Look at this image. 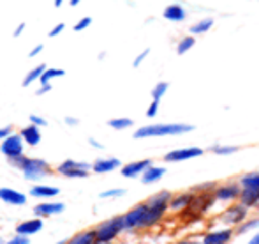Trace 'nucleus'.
Instances as JSON below:
<instances>
[{"label": "nucleus", "mask_w": 259, "mask_h": 244, "mask_svg": "<svg viewBox=\"0 0 259 244\" xmlns=\"http://www.w3.org/2000/svg\"><path fill=\"white\" fill-rule=\"evenodd\" d=\"M7 161H9L11 166L21 170V173H23L25 179L34 181V183H37V181L45 179V177H48L53 173L50 163L45 161V159H41V158H28V156L21 154V156H18V158L7 159Z\"/></svg>", "instance_id": "f257e3e1"}, {"label": "nucleus", "mask_w": 259, "mask_h": 244, "mask_svg": "<svg viewBox=\"0 0 259 244\" xmlns=\"http://www.w3.org/2000/svg\"><path fill=\"white\" fill-rule=\"evenodd\" d=\"M196 127L192 124L185 122H169V124H148L141 126L134 131V140H143V138H157V136H180V134L191 133Z\"/></svg>", "instance_id": "f03ea898"}, {"label": "nucleus", "mask_w": 259, "mask_h": 244, "mask_svg": "<svg viewBox=\"0 0 259 244\" xmlns=\"http://www.w3.org/2000/svg\"><path fill=\"white\" fill-rule=\"evenodd\" d=\"M171 198H173V193L167 191V189H162V191H157L155 195H152L147 200V213H145L141 228H150L159 223L169 211Z\"/></svg>", "instance_id": "7ed1b4c3"}, {"label": "nucleus", "mask_w": 259, "mask_h": 244, "mask_svg": "<svg viewBox=\"0 0 259 244\" xmlns=\"http://www.w3.org/2000/svg\"><path fill=\"white\" fill-rule=\"evenodd\" d=\"M123 230H125V223H123V214H120V216H115L97 225L96 239L104 242H113Z\"/></svg>", "instance_id": "20e7f679"}, {"label": "nucleus", "mask_w": 259, "mask_h": 244, "mask_svg": "<svg viewBox=\"0 0 259 244\" xmlns=\"http://www.w3.org/2000/svg\"><path fill=\"white\" fill-rule=\"evenodd\" d=\"M217 202L215 200V195L213 191H199V193H194V198H192L191 205L189 209L184 211L185 216H192V218H201L203 214L208 213V211L213 207V203Z\"/></svg>", "instance_id": "39448f33"}, {"label": "nucleus", "mask_w": 259, "mask_h": 244, "mask_svg": "<svg viewBox=\"0 0 259 244\" xmlns=\"http://www.w3.org/2000/svg\"><path fill=\"white\" fill-rule=\"evenodd\" d=\"M90 170H92V165L83 161H74V159H65L57 166V172L62 177H67V179H85V177H89Z\"/></svg>", "instance_id": "423d86ee"}, {"label": "nucleus", "mask_w": 259, "mask_h": 244, "mask_svg": "<svg viewBox=\"0 0 259 244\" xmlns=\"http://www.w3.org/2000/svg\"><path fill=\"white\" fill-rule=\"evenodd\" d=\"M249 218V207H245L242 202H233L231 205H228L224 209V213L221 214V221L226 227H238L243 221Z\"/></svg>", "instance_id": "0eeeda50"}, {"label": "nucleus", "mask_w": 259, "mask_h": 244, "mask_svg": "<svg viewBox=\"0 0 259 244\" xmlns=\"http://www.w3.org/2000/svg\"><path fill=\"white\" fill-rule=\"evenodd\" d=\"M240 193H242V186L240 183H224V184H217L213 195L217 202L222 203H233L240 200Z\"/></svg>", "instance_id": "6e6552de"}, {"label": "nucleus", "mask_w": 259, "mask_h": 244, "mask_svg": "<svg viewBox=\"0 0 259 244\" xmlns=\"http://www.w3.org/2000/svg\"><path fill=\"white\" fill-rule=\"evenodd\" d=\"M0 152H2L7 159L18 158V156L23 154V138H21V134L11 133L9 136L4 138V140L0 142Z\"/></svg>", "instance_id": "1a4fd4ad"}, {"label": "nucleus", "mask_w": 259, "mask_h": 244, "mask_svg": "<svg viewBox=\"0 0 259 244\" xmlns=\"http://www.w3.org/2000/svg\"><path fill=\"white\" fill-rule=\"evenodd\" d=\"M205 154V149L201 147H184V149H173L164 156V161L166 163H180L187 161V159H194L199 156Z\"/></svg>", "instance_id": "9d476101"}, {"label": "nucleus", "mask_w": 259, "mask_h": 244, "mask_svg": "<svg viewBox=\"0 0 259 244\" xmlns=\"http://www.w3.org/2000/svg\"><path fill=\"white\" fill-rule=\"evenodd\" d=\"M145 213H147V202H141L138 205H134L131 211H127L123 214V223H125V230H138L141 228L143 223Z\"/></svg>", "instance_id": "9b49d317"}, {"label": "nucleus", "mask_w": 259, "mask_h": 244, "mask_svg": "<svg viewBox=\"0 0 259 244\" xmlns=\"http://www.w3.org/2000/svg\"><path fill=\"white\" fill-rule=\"evenodd\" d=\"M150 165H154L152 163V159H138V161H131L127 163V165L122 166V176L127 177V179H136V177H141L143 176V172L148 168Z\"/></svg>", "instance_id": "f8f14e48"}, {"label": "nucleus", "mask_w": 259, "mask_h": 244, "mask_svg": "<svg viewBox=\"0 0 259 244\" xmlns=\"http://www.w3.org/2000/svg\"><path fill=\"white\" fill-rule=\"evenodd\" d=\"M235 235V230L231 227L222 228V230H211L203 235V244H228Z\"/></svg>", "instance_id": "ddd939ff"}, {"label": "nucleus", "mask_w": 259, "mask_h": 244, "mask_svg": "<svg viewBox=\"0 0 259 244\" xmlns=\"http://www.w3.org/2000/svg\"><path fill=\"white\" fill-rule=\"evenodd\" d=\"M192 198H194V191L192 189L191 191L177 193V195H173V198L169 202V211L171 213H184L185 209H189Z\"/></svg>", "instance_id": "4468645a"}, {"label": "nucleus", "mask_w": 259, "mask_h": 244, "mask_svg": "<svg viewBox=\"0 0 259 244\" xmlns=\"http://www.w3.org/2000/svg\"><path fill=\"white\" fill-rule=\"evenodd\" d=\"M64 209H65V205L62 202H42L34 207V214L39 218H50V216L62 214Z\"/></svg>", "instance_id": "2eb2a0df"}, {"label": "nucleus", "mask_w": 259, "mask_h": 244, "mask_svg": "<svg viewBox=\"0 0 259 244\" xmlns=\"http://www.w3.org/2000/svg\"><path fill=\"white\" fill-rule=\"evenodd\" d=\"M42 227H45V221L37 216V218H34V220H25V221H21V223H18L16 225V234L30 237V235L39 234V232L42 230Z\"/></svg>", "instance_id": "dca6fc26"}, {"label": "nucleus", "mask_w": 259, "mask_h": 244, "mask_svg": "<svg viewBox=\"0 0 259 244\" xmlns=\"http://www.w3.org/2000/svg\"><path fill=\"white\" fill-rule=\"evenodd\" d=\"M0 200L7 205H25L27 203V195L20 193L13 188H0Z\"/></svg>", "instance_id": "f3484780"}, {"label": "nucleus", "mask_w": 259, "mask_h": 244, "mask_svg": "<svg viewBox=\"0 0 259 244\" xmlns=\"http://www.w3.org/2000/svg\"><path fill=\"white\" fill-rule=\"evenodd\" d=\"M116 168H122V161L118 158H99L92 163V172L109 173Z\"/></svg>", "instance_id": "a211bd4d"}, {"label": "nucleus", "mask_w": 259, "mask_h": 244, "mask_svg": "<svg viewBox=\"0 0 259 244\" xmlns=\"http://www.w3.org/2000/svg\"><path fill=\"white\" fill-rule=\"evenodd\" d=\"M162 18L167 21H173V23H182V21L187 18V11H185L184 6H180V4H169V6L164 7Z\"/></svg>", "instance_id": "6ab92c4d"}, {"label": "nucleus", "mask_w": 259, "mask_h": 244, "mask_svg": "<svg viewBox=\"0 0 259 244\" xmlns=\"http://www.w3.org/2000/svg\"><path fill=\"white\" fill-rule=\"evenodd\" d=\"M21 138H23V142L27 145H30V147H35V145L41 144V127L35 126V124H28V126H25L23 129L20 131Z\"/></svg>", "instance_id": "aec40b11"}, {"label": "nucleus", "mask_w": 259, "mask_h": 244, "mask_svg": "<svg viewBox=\"0 0 259 244\" xmlns=\"http://www.w3.org/2000/svg\"><path fill=\"white\" fill-rule=\"evenodd\" d=\"M166 176V168L164 166H155V165H150L147 170L143 172L141 176V183L143 184H154V183H159L162 177Z\"/></svg>", "instance_id": "412c9836"}, {"label": "nucleus", "mask_w": 259, "mask_h": 244, "mask_svg": "<svg viewBox=\"0 0 259 244\" xmlns=\"http://www.w3.org/2000/svg\"><path fill=\"white\" fill-rule=\"evenodd\" d=\"M238 202H242L249 209H256L259 203V188H242Z\"/></svg>", "instance_id": "4be33fe9"}, {"label": "nucleus", "mask_w": 259, "mask_h": 244, "mask_svg": "<svg viewBox=\"0 0 259 244\" xmlns=\"http://www.w3.org/2000/svg\"><path fill=\"white\" fill-rule=\"evenodd\" d=\"M58 193H60L58 188H55V186H45V184L32 186L30 189V196H34V198H55Z\"/></svg>", "instance_id": "5701e85b"}, {"label": "nucleus", "mask_w": 259, "mask_h": 244, "mask_svg": "<svg viewBox=\"0 0 259 244\" xmlns=\"http://www.w3.org/2000/svg\"><path fill=\"white\" fill-rule=\"evenodd\" d=\"M213 23H215L213 18H201V20H198L196 23L191 25V28H189V34H192V36L206 34L208 30H211Z\"/></svg>", "instance_id": "b1692460"}, {"label": "nucleus", "mask_w": 259, "mask_h": 244, "mask_svg": "<svg viewBox=\"0 0 259 244\" xmlns=\"http://www.w3.org/2000/svg\"><path fill=\"white\" fill-rule=\"evenodd\" d=\"M94 242H96V228L79 232V234H76L74 237H71L67 241V244H94Z\"/></svg>", "instance_id": "393cba45"}, {"label": "nucleus", "mask_w": 259, "mask_h": 244, "mask_svg": "<svg viewBox=\"0 0 259 244\" xmlns=\"http://www.w3.org/2000/svg\"><path fill=\"white\" fill-rule=\"evenodd\" d=\"M46 71V65L45 64H39V65H35L34 69H30V71L25 75V78H23V83L21 85L23 87H30L34 82H39L41 80V76H42V73Z\"/></svg>", "instance_id": "a878e982"}, {"label": "nucleus", "mask_w": 259, "mask_h": 244, "mask_svg": "<svg viewBox=\"0 0 259 244\" xmlns=\"http://www.w3.org/2000/svg\"><path fill=\"white\" fill-rule=\"evenodd\" d=\"M194 45H196V36H192V34L184 36L177 45V53L178 55H185V53L194 48Z\"/></svg>", "instance_id": "bb28decb"}, {"label": "nucleus", "mask_w": 259, "mask_h": 244, "mask_svg": "<svg viewBox=\"0 0 259 244\" xmlns=\"http://www.w3.org/2000/svg\"><path fill=\"white\" fill-rule=\"evenodd\" d=\"M257 228H259V218H252V220H249V218H247L242 225H238V227L235 228V234L243 235V234H249V232L257 230Z\"/></svg>", "instance_id": "cd10ccee"}, {"label": "nucleus", "mask_w": 259, "mask_h": 244, "mask_svg": "<svg viewBox=\"0 0 259 244\" xmlns=\"http://www.w3.org/2000/svg\"><path fill=\"white\" fill-rule=\"evenodd\" d=\"M62 76H65V71L62 67H46L39 83H52L55 78H62Z\"/></svg>", "instance_id": "c85d7f7f"}, {"label": "nucleus", "mask_w": 259, "mask_h": 244, "mask_svg": "<svg viewBox=\"0 0 259 244\" xmlns=\"http://www.w3.org/2000/svg\"><path fill=\"white\" fill-rule=\"evenodd\" d=\"M108 126L111 127V129L123 131V129H129V127H133L134 121H133V119H129V117H116V119H109Z\"/></svg>", "instance_id": "c756f323"}, {"label": "nucleus", "mask_w": 259, "mask_h": 244, "mask_svg": "<svg viewBox=\"0 0 259 244\" xmlns=\"http://www.w3.org/2000/svg\"><path fill=\"white\" fill-rule=\"evenodd\" d=\"M242 188H259V172H249L243 173L238 179Z\"/></svg>", "instance_id": "7c9ffc66"}, {"label": "nucleus", "mask_w": 259, "mask_h": 244, "mask_svg": "<svg viewBox=\"0 0 259 244\" xmlns=\"http://www.w3.org/2000/svg\"><path fill=\"white\" fill-rule=\"evenodd\" d=\"M210 151L217 156H231L235 152H238L240 147H236V145H211Z\"/></svg>", "instance_id": "2f4dec72"}, {"label": "nucleus", "mask_w": 259, "mask_h": 244, "mask_svg": "<svg viewBox=\"0 0 259 244\" xmlns=\"http://www.w3.org/2000/svg\"><path fill=\"white\" fill-rule=\"evenodd\" d=\"M167 89H169V83L167 82H159L157 85L152 89V99H157V101H160L164 96H166V92H167Z\"/></svg>", "instance_id": "473e14b6"}, {"label": "nucleus", "mask_w": 259, "mask_h": 244, "mask_svg": "<svg viewBox=\"0 0 259 244\" xmlns=\"http://www.w3.org/2000/svg\"><path fill=\"white\" fill-rule=\"evenodd\" d=\"M125 189L123 188H113V189H108V191H103L101 193V198H120V196L125 195Z\"/></svg>", "instance_id": "72a5a7b5"}, {"label": "nucleus", "mask_w": 259, "mask_h": 244, "mask_svg": "<svg viewBox=\"0 0 259 244\" xmlns=\"http://www.w3.org/2000/svg\"><path fill=\"white\" fill-rule=\"evenodd\" d=\"M159 107H160V101L152 99V103L148 104V108H147V117H148V119L157 117V114H159Z\"/></svg>", "instance_id": "f704fd0d"}, {"label": "nucleus", "mask_w": 259, "mask_h": 244, "mask_svg": "<svg viewBox=\"0 0 259 244\" xmlns=\"http://www.w3.org/2000/svg\"><path fill=\"white\" fill-rule=\"evenodd\" d=\"M90 25H92V18H90V16H83L81 20H79L78 23L74 25V32H81V30H85V28H89Z\"/></svg>", "instance_id": "c9c22d12"}, {"label": "nucleus", "mask_w": 259, "mask_h": 244, "mask_svg": "<svg viewBox=\"0 0 259 244\" xmlns=\"http://www.w3.org/2000/svg\"><path fill=\"white\" fill-rule=\"evenodd\" d=\"M148 55H150V48H145L141 53H138V55H136V59L133 60V67H140V65L143 64L145 59H147Z\"/></svg>", "instance_id": "e433bc0d"}, {"label": "nucleus", "mask_w": 259, "mask_h": 244, "mask_svg": "<svg viewBox=\"0 0 259 244\" xmlns=\"http://www.w3.org/2000/svg\"><path fill=\"white\" fill-rule=\"evenodd\" d=\"M4 244H30V241H28L27 235H20V234H16L13 239H9V241L4 242Z\"/></svg>", "instance_id": "4c0bfd02"}, {"label": "nucleus", "mask_w": 259, "mask_h": 244, "mask_svg": "<svg viewBox=\"0 0 259 244\" xmlns=\"http://www.w3.org/2000/svg\"><path fill=\"white\" fill-rule=\"evenodd\" d=\"M30 124H35V126H39V127H46L48 126V121H46L45 117H41V115H30Z\"/></svg>", "instance_id": "58836bf2"}, {"label": "nucleus", "mask_w": 259, "mask_h": 244, "mask_svg": "<svg viewBox=\"0 0 259 244\" xmlns=\"http://www.w3.org/2000/svg\"><path fill=\"white\" fill-rule=\"evenodd\" d=\"M64 28H65V25H64V23H57V25H55V27L52 28V30L48 32V38H57V36H60Z\"/></svg>", "instance_id": "ea45409f"}, {"label": "nucleus", "mask_w": 259, "mask_h": 244, "mask_svg": "<svg viewBox=\"0 0 259 244\" xmlns=\"http://www.w3.org/2000/svg\"><path fill=\"white\" fill-rule=\"evenodd\" d=\"M52 89H53L52 83H41V87H39V89L35 90V94H37V96H42V94L50 92V90H52Z\"/></svg>", "instance_id": "a19ab883"}, {"label": "nucleus", "mask_w": 259, "mask_h": 244, "mask_svg": "<svg viewBox=\"0 0 259 244\" xmlns=\"http://www.w3.org/2000/svg\"><path fill=\"white\" fill-rule=\"evenodd\" d=\"M42 50H45V45H35V46H34V48H32V50H30V53H28V55H30V57H32V59H34V57H37V55H39V53H41V52H42Z\"/></svg>", "instance_id": "79ce46f5"}, {"label": "nucleus", "mask_w": 259, "mask_h": 244, "mask_svg": "<svg viewBox=\"0 0 259 244\" xmlns=\"http://www.w3.org/2000/svg\"><path fill=\"white\" fill-rule=\"evenodd\" d=\"M23 30H25V23H23V21H21V23H18V27L14 28L13 38H20V36L23 34Z\"/></svg>", "instance_id": "37998d69"}, {"label": "nucleus", "mask_w": 259, "mask_h": 244, "mask_svg": "<svg viewBox=\"0 0 259 244\" xmlns=\"http://www.w3.org/2000/svg\"><path fill=\"white\" fill-rule=\"evenodd\" d=\"M11 133H13V129H11L9 126H7V127H0V142H2L6 136H9Z\"/></svg>", "instance_id": "c03bdc74"}, {"label": "nucleus", "mask_w": 259, "mask_h": 244, "mask_svg": "<svg viewBox=\"0 0 259 244\" xmlns=\"http://www.w3.org/2000/svg\"><path fill=\"white\" fill-rule=\"evenodd\" d=\"M78 119H74V117H65V124L67 126H78Z\"/></svg>", "instance_id": "a18cd8bd"}, {"label": "nucleus", "mask_w": 259, "mask_h": 244, "mask_svg": "<svg viewBox=\"0 0 259 244\" xmlns=\"http://www.w3.org/2000/svg\"><path fill=\"white\" fill-rule=\"evenodd\" d=\"M89 144L92 145V147H96V149H104V145L99 144L97 140H94V138H89Z\"/></svg>", "instance_id": "49530a36"}, {"label": "nucleus", "mask_w": 259, "mask_h": 244, "mask_svg": "<svg viewBox=\"0 0 259 244\" xmlns=\"http://www.w3.org/2000/svg\"><path fill=\"white\" fill-rule=\"evenodd\" d=\"M247 244H259V232H257V234H256V235H254V237H252V239H250V241H249V242H247Z\"/></svg>", "instance_id": "de8ad7c7"}, {"label": "nucleus", "mask_w": 259, "mask_h": 244, "mask_svg": "<svg viewBox=\"0 0 259 244\" xmlns=\"http://www.w3.org/2000/svg\"><path fill=\"white\" fill-rule=\"evenodd\" d=\"M79 2H81V0H69V4H71V7L79 6Z\"/></svg>", "instance_id": "09e8293b"}, {"label": "nucleus", "mask_w": 259, "mask_h": 244, "mask_svg": "<svg viewBox=\"0 0 259 244\" xmlns=\"http://www.w3.org/2000/svg\"><path fill=\"white\" fill-rule=\"evenodd\" d=\"M177 244H203V242H198V241H180Z\"/></svg>", "instance_id": "8fccbe9b"}, {"label": "nucleus", "mask_w": 259, "mask_h": 244, "mask_svg": "<svg viewBox=\"0 0 259 244\" xmlns=\"http://www.w3.org/2000/svg\"><path fill=\"white\" fill-rule=\"evenodd\" d=\"M62 4H64V0H53V6L55 7H62Z\"/></svg>", "instance_id": "3c124183"}, {"label": "nucleus", "mask_w": 259, "mask_h": 244, "mask_svg": "<svg viewBox=\"0 0 259 244\" xmlns=\"http://www.w3.org/2000/svg\"><path fill=\"white\" fill-rule=\"evenodd\" d=\"M94 244H111V242H104V241H97V239H96V242H94Z\"/></svg>", "instance_id": "603ef678"}, {"label": "nucleus", "mask_w": 259, "mask_h": 244, "mask_svg": "<svg viewBox=\"0 0 259 244\" xmlns=\"http://www.w3.org/2000/svg\"><path fill=\"white\" fill-rule=\"evenodd\" d=\"M55 244H67V241H58V242H55Z\"/></svg>", "instance_id": "864d4df0"}, {"label": "nucleus", "mask_w": 259, "mask_h": 244, "mask_svg": "<svg viewBox=\"0 0 259 244\" xmlns=\"http://www.w3.org/2000/svg\"><path fill=\"white\" fill-rule=\"evenodd\" d=\"M256 211H257V213H259V203H257V205H256Z\"/></svg>", "instance_id": "5fc2aeb1"}, {"label": "nucleus", "mask_w": 259, "mask_h": 244, "mask_svg": "<svg viewBox=\"0 0 259 244\" xmlns=\"http://www.w3.org/2000/svg\"><path fill=\"white\" fill-rule=\"evenodd\" d=\"M0 244H4V241H2V239H0Z\"/></svg>", "instance_id": "6e6d98bb"}]
</instances>
